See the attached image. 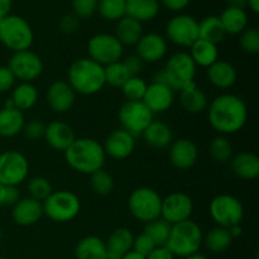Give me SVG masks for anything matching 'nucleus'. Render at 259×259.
I'll return each instance as SVG.
<instances>
[{"mask_svg":"<svg viewBox=\"0 0 259 259\" xmlns=\"http://www.w3.org/2000/svg\"><path fill=\"white\" fill-rule=\"evenodd\" d=\"M161 4L158 0H126L125 15L139 23L151 22L158 15Z\"/></svg>","mask_w":259,"mask_h":259,"instance_id":"bb28decb","label":"nucleus"},{"mask_svg":"<svg viewBox=\"0 0 259 259\" xmlns=\"http://www.w3.org/2000/svg\"><path fill=\"white\" fill-rule=\"evenodd\" d=\"M123 52L124 46L116 39L115 35L109 33H98L88 42L89 58L103 67L120 61Z\"/></svg>","mask_w":259,"mask_h":259,"instance_id":"1a4fd4ad","label":"nucleus"},{"mask_svg":"<svg viewBox=\"0 0 259 259\" xmlns=\"http://www.w3.org/2000/svg\"><path fill=\"white\" fill-rule=\"evenodd\" d=\"M24 114L17 108L0 109V137L12 138L22 133L24 128Z\"/></svg>","mask_w":259,"mask_h":259,"instance_id":"cd10ccee","label":"nucleus"},{"mask_svg":"<svg viewBox=\"0 0 259 259\" xmlns=\"http://www.w3.org/2000/svg\"><path fill=\"white\" fill-rule=\"evenodd\" d=\"M230 168L237 177L252 181L259 176V158L250 152H240L230 159Z\"/></svg>","mask_w":259,"mask_h":259,"instance_id":"b1692460","label":"nucleus"},{"mask_svg":"<svg viewBox=\"0 0 259 259\" xmlns=\"http://www.w3.org/2000/svg\"><path fill=\"white\" fill-rule=\"evenodd\" d=\"M143 101L153 114H161L168 110L175 101V91L166 85L151 82L147 86Z\"/></svg>","mask_w":259,"mask_h":259,"instance_id":"aec40b11","label":"nucleus"},{"mask_svg":"<svg viewBox=\"0 0 259 259\" xmlns=\"http://www.w3.org/2000/svg\"><path fill=\"white\" fill-rule=\"evenodd\" d=\"M174 254L167 249L166 247H156L148 255H147L146 259H175Z\"/></svg>","mask_w":259,"mask_h":259,"instance_id":"5fc2aeb1","label":"nucleus"},{"mask_svg":"<svg viewBox=\"0 0 259 259\" xmlns=\"http://www.w3.org/2000/svg\"><path fill=\"white\" fill-rule=\"evenodd\" d=\"M206 76L212 86L222 90L233 88L238 80V72L234 66L223 60H218L210 67H207Z\"/></svg>","mask_w":259,"mask_h":259,"instance_id":"5701e85b","label":"nucleus"},{"mask_svg":"<svg viewBox=\"0 0 259 259\" xmlns=\"http://www.w3.org/2000/svg\"><path fill=\"white\" fill-rule=\"evenodd\" d=\"M34 34L29 23L19 15L9 14L0 19V42L13 52L32 47Z\"/></svg>","mask_w":259,"mask_h":259,"instance_id":"423d86ee","label":"nucleus"},{"mask_svg":"<svg viewBox=\"0 0 259 259\" xmlns=\"http://www.w3.org/2000/svg\"><path fill=\"white\" fill-rule=\"evenodd\" d=\"M184 259H209L206 257V255L201 254V253H195V254H191L189 255V257L184 258Z\"/></svg>","mask_w":259,"mask_h":259,"instance_id":"680f3d73","label":"nucleus"},{"mask_svg":"<svg viewBox=\"0 0 259 259\" xmlns=\"http://www.w3.org/2000/svg\"><path fill=\"white\" fill-rule=\"evenodd\" d=\"M43 138L46 139V142H47L51 148L56 149V151L65 152L73 143L76 136L72 126L68 125L67 123L52 121L48 125H46Z\"/></svg>","mask_w":259,"mask_h":259,"instance_id":"4be33fe9","label":"nucleus"},{"mask_svg":"<svg viewBox=\"0 0 259 259\" xmlns=\"http://www.w3.org/2000/svg\"><path fill=\"white\" fill-rule=\"evenodd\" d=\"M143 25L133 18L124 17L116 22L115 37L123 46H136L143 35Z\"/></svg>","mask_w":259,"mask_h":259,"instance_id":"c756f323","label":"nucleus"},{"mask_svg":"<svg viewBox=\"0 0 259 259\" xmlns=\"http://www.w3.org/2000/svg\"><path fill=\"white\" fill-rule=\"evenodd\" d=\"M68 166L78 174L91 175L104 167L106 154L103 144L93 138H76L65 151Z\"/></svg>","mask_w":259,"mask_h":259,"instance_id":"f03ea898","label":"nucleus"},{"mask_svg":"<svg viewBox=\"0 0 259 259\" xmlns=\"http://www.w3.org/2000/svg\"><path fill=\"white\" fill-rule=\"evenodd\" d=\"M104 76H105V85L111 86V88H121L124 82L131 77L121 60L105 66Z\"/></svg>","mask_w":259,"mask_h":259,"instance_id":"ea45409f","label":"nucleus"},{"mask_svg":"<svg viewBox=\"0 0 259 259\" xmlns=\"http://www.w3.org/2000/svg\"><path fill=\"white\" fill-rule=\"evenodd\" d=\"M121 62L125 66V68L128 70L129 75L131 76H139V73L143 70V61H142L137 55L128 56V57L124 58Z\"/></svg>","mask_w":259,"mask_h":259,"instance_id":"603ef678","label":"nucleus"},{"mask_svg":"<svg viewBox=\"0 0 259 259\" xmlns=\"http://www.w3.org/2000/svg\"><path fill=\"white\" fill-rule=\"evenodd\" d=\"M247 7H249V9L252 10L254 14L259 13V0H247Z\"/></svg>","mask_w":259,"mask_h":259,"instance_id":"bf43d9fd","label":"nucleus"},{"mask_svg":"<svg viewBox=\"0 0 259 259\" xmlns=\"http://www.w3.org/2000/svg\"><path fill=\"white\" fill-rule=\"evenodd\" d=\"M199 158L197 146L187 138L176 139L169 146V161L179 169H189Z\"/></svg>","mask_w":259,"mask_h":259,"instance_id":"6ab92c4d","label":"nucleus"},{"mask_svg":"<svg viewBox=\"0 0 259 259\" xmlns=\"http://www.w3.org/2000/svg\"><path fill=\"white\" fill-rule=\"evenodd\" d=\"M103 148L106 156L111 158H128L136 148V137L121 128L115 129L105 138Z\"/></svg>","mask_w":259,"mask_h":259,"instance_id":"a211bd4d","label":"nucleus"},{"mask_svg":"<svg viewBox=\"0 0 259 259\" xmlns=\"http://www.w3.org/2000/svg\"><path fill=\"white\" fill-rule=\"evenodd\" d=\"M142 137L149 147L156 149L167 148L174 142V133L171 128L166 123L159 120L152 121L142 133Z\"/></svg>","mask_w":259,"mask_h":259,"instance_id":"393cba45","label":"nucleus"},{"mask_svg":"<svg viewBox=\"0 0 259 259\" xmlns=\"http://www.w3.org/2000/svg\"><path fill=\"white\" fill-rule=\"evenodd\" d=\"M90 186L96 195L106 196V195L111 194L115 184H114L113 176L108 171L101 168L90 175Z\"/></svg>","mask_w":259,"mask_h":259,"instance_id":"a19ab883","label":"nucleus"},{"mask_svg":"<svg viewBox=\"0 0 259 259\" xmlns=\"http://www.w3.org/2000/svg\"><path fill=\"white\" fill-rule=\"evenodd\" d=\"M103 259H121V257H119V255H116V254H114V253H110L106 250L105 255H104Z\"/></svg>","mask_w":259,"mask_h":259,"instance_id":"e2e57ef3","label":"nucleus"},{"mask_svg":"<svg viewBox=\"0 0 259 259\" xmlns=\"http://www.w3.org/2000/svg\"><path fill=\"white\" fill-rule=\"evenodd\" d=\"M67 82L76 94L95 95L105 86L104 67L89 57L78 58L68 68Z\"/></svg>","mask_w":259,"mask_h":259,"instance_id":"7ed1b4c3","label":"nucleus"},{"mask_svg":"<svg viewBox=\"0 0 259 259\" xmlns=\"http://www.w3.org/2000/svg\"><path fill=\"white\" fill-rule=\"evenodd\" d=\"M158 2L171 12H182L190 4V0H158Z\"/></svg>","mask_w":259,"mask_h":259,"instance_id":"864d4df0","label":"nucleus"},{"mask_svg":"<svg viewBox=\"0 0 259 259\" xmlns=\"http://www.w3.org/2000/svg\"><path fill=\"white\" fill-rule=\"evenodd\" d=\"M45 131L46 125L40 120H30L28 123L24 124V128H23V133L30 141H37L45 137Z\"/></svg>","mask_w":259,"mask_h":259,"instance_id":"09e8293b","label":"nucleus"},{"mask_svg":"<svg viewBox=\"0 0 259 259\" xmlns=\"http://www.w3.org/2000/svg\"><path fill=\"white\" fill-rule=\"evenodd\" d=\"M180 103L187 113L200 114L207 109L209 99L195 82L180 90Z\"/></svg>","mask_w":259,"mask_h":259,"instance_id":"a878e982","label":"nucleus"},{"mask_svg":"<svg viewBox=\"0 0 259 259\" xmlns=\"http://www.w3.org/2000/svg\"><path fill=\"white\" fill-rule=\"evenodd\" d=\"M219 19L228 34H240L248 28V14L245 9L227 7L219 15Z\"/></svg>","mask_w":259,"mask_h":259,"instance_id":"7c9ffc66","label":"nucleus"},{"mask_svg":"<svg viewBox=\"0 0 259 259\" xmlns=\"http://www.w3.org/2000/svg\"><path fill=\"white\" fill-rule=\"evenodd\" d=\"M28 192H29V197L43 202L53 192L52 185L46 177H33L28 182Z\"/></svg>","mask_w":259,"mask_h":259,"instance_id":"37998d69","label":"nucleus"},{"mask_svg":"<svg viewBox=\"0 0 259 259\" xmlns=\"http://www.w3.org/2000/svg\"><path fill=\"white\" fill-rule=\"evenodd\" d=\"M15 76L10 71L8 66H0V93H7V91L13 90L15 86Z\"/></svg>","mask_w":259,"mask_h":259,"instance_id":"3c124183","label":"nucleus"},{"mask_svg":"<svg viewBox=\"0 0 259 259\" xmlns=\"http://www.w3.org/2000/svg\"><path fill=\"white\" fill-rule=\"evenodd\" d=\"M227 7L237 8V9H245L247 0H227Z\"/></svg>","mask_w":259,"mask_h":259,"instance_id":"4d7b16f0","label":"nucleus"},{"mask_svg":"<svg viewBox=\"0 0 259 259\" xmlns=\"http://www.w3.org/2000/svg\"><path fill=\"white\" fill-rule=\"evenodd\" d=\"M162 197L151 187H138L131 194L128 209L133 218L142 223H149L161 218Z\"/></svg>","mask_w":259,"mask_h":259,"instance_id":"6e6552de","label":"nucleus"},{"mask_svg":"<svg viewBox=\"0 0 259 259\" xmlns=\"http://www.w3.org/2000/svg\"><path fill=\"white\" fill-rule=\"evenodd\" d=\"M58 28L63 34H73L80 28V19L73 13L65 14L58 22Z\"/></svg>","mask_w":259,"mask_h":259,"instance_id":"8fccbe9b","label":"nucleus"},{"mask_svg":"<svg viewBox=\"0 0 259 259\" xmlns=\"http://www.w3.org/2000/svg\"><path fill=\"white\" fill-rule=\"evenodd\" d=\"M148 83L141 76H131L121 86V93L126 101H142Z\"/></svg>","mask_w":259,"mask_h":259,"instance_id":"79ce46f5","label":"nucleus"},{"mask_svg":"<svg viewBox=\"0 0 259 259\" xmlns=\"http://www.w3.org/2000/svg\"><path fill=\"white\" fill-rule=\"evenodd\" d=\"M171 227L172 225L168 224L166 220L158 218V219L146 223L144 234L151 238L156 247H164L171 233Z\"/></svg>","mask_w":259,"mask_h":259,"instance_id":"e433bc0d","label":"nucleus"},{"mask_svg":"<svg viewBox=\"0 0 259 259\" xmlns=\"http://www.w3.org/2000/svg\"><path fill=\"white\" fill-rule=\"evenodd\" d=\"M99 0H72V13L78 19H90L98 12Z\"/></svg>","mask_w":259,"mask_h":259,"instance_id":"a18cd8bd","label":"nucleus"},{"mask_svg":"<svg viewBox=\"0 0 259 259\" xmlns=\"http://www.w3.org/2000/svg\"><path fill=\"white\" fill-rule=\"evenodd\" d=\"M202 238L204 234L199 224L189 219L172 225L168 240L164 247L175 257L186 258L195 253H199V249L202 245Z\"/></svg>","mask_w":259,"mask_h":259,"instance_id":"39448f33","label":"nucleus"},{"mask_svg":"<svg viewBox=\"0 0 259 259\" xmlns=\"http://www.w3.org/2000/svg\"><path fill=\"white\" fill-rule=\"evenodd\" d=\"M13 7V0H0V19L10 14Z\"/></svg>","mask_w":259,"mask_h":259,"instance_id":"6e6d98bb","label":"nucleus"},{"mask_svg":"<svg viewBox=\"0 0 259 259\" xmlns=\"http://www.w3.org/2000/svg\"><path fill=\"white\" fill-rule=\"evenodd\" d=\"M133 240L134 235L128 228H118L109 235L108 240L105 242L106 250L119 255V257H123L124 254L132 250Z\"/></svg>","mask_w":259,"mask_h":259,"instance_id":"473e14b6","label":"nucleus"},{"mask_svg":"<svg viewBox=\"0 0 259 259\" xmlns=\"http://www.w3.org/2000/svg\"><path fill=\"white\" fill-rule=\"evenodd\" d=\"M233 238L230 235L229 229L223 227H215L204 235L202 244L212 253H223L232 245Z\"/></svg>","mask_w":259,"mask_h":259,"instance_id":"c9c22d12","label":"nucleus"},{"mask_svg":"<svg viewBox=\"0 0 259 259\" xmlns=\"http://www.w3.org/2000/svg\"><path fill=\"white\" fill-rule=\"evenodd\" d=\"M239 45L248 55H257L259 52V32L255 28H247L240 33Z\"/></svg>","mask_w":259,"mask_h":259,"instance_id":"c03bdc74","label":"nucleus"},{"mask_svg":"<svg viewBox=\"0 0 259 259\" xmlns=\"http://www.w3.org/2000/svg\"><path fill=\"white\" fill-rule=\"evenodd\" d=\"M43 215L55 223H68L75 219L81 210V201L76 194L67 190L53 191L42 202Z\"/></svg>","mask_w":259,"mask_h":259,"instance_id":"0eeeda50","label":"nucleus"},{"mask_svg":"<svg viewBox=\"0 0 259 259\" xmlns=\"http://www.w3.org/2000/svg\"><path fill=\"white\" fill-rule=\"evenodd\" d=\"M126 0H99L98 12L103 19L118 22L125 17Z\"/></svg>","mask_w":259,"mask_h":259,"instance_id":"4c0bfd02","label":"nucleus"},{"mask_svg":"<svg viewBox=\"0 0 259 259\" xmlns=\"http://www.w3.org/2000/svg\"><path fill=\"white\" fill-rule=\"evenodd\" d=\"M190 57L194 63L200 67H210L214 62L219 60V50L218 46L204 39H196L190 47Z\"/></svg>","mask_w":259,"mask_h":259,"instance_id":"c85d7f7f","label":"nucleus"},{"mask_svg":"<svg viewBox=\"0 0 259 259\" xmlns=\"http://www.w3.org/2000/svg\"><path fill=\"white\" fill-rule=\"evenodd\" d=\"M29 162L18 151H5L0 154V184L18 187L27 180Z\"/></svg>","mask_w":259,"mask_h":259,"instance_id":"f8f14e48","label":"nucleus"},{"mask_svg":"<svg viewBox=\"0 0 259 259\" xmlns=\"http://www.w3.org/2000/svg\"><path fill=\"white\" fill-rule=\"evenodd\" d=\"M14 106L23 111L32 109L38 101V90L33 83L20 82L19 85L14 86L12 91V98Z\"/></svg>","mask_w":259,"mask_h":259,"instance_id":"72a5a7b5","label":"nucleus"},{"mask_svg":"<svg viewBox=\"0 0 259 259\" xmlns=\"http://www.w3.org/2000/svg\"><path fill=\"white\" fill-rule=\"evenodd\" d=\"M20 192L18 187L15 186H5V185L0 184V206H5V205H15L19 200Z\"/></svg>","mask_w":259,"mask_h":259,"instance_id":"de8ad7c7","label":"nucleus"},{"mask_svg":"<svg viewBox=\"0 0 259 259\" xmlns=\"http://www.w3.org/2000/svg\"><path fill=\"white\" fill-rule=\"evenodd\" d=\"M194 211L192 199L185 192H172L162 199L161 218L174 225L191 218Z\"/></svg>","mask_w":259,"mask_h":259,"instance_id":"2eb2a0df","label":"nucleus"},{"mask_svg":"<svg viewBox=\"0 0 259 259\" xmlns=\"http://www.w3.org/2000/svg\"><path fill=\"white\" fill-rule=\"evenodd\" d=\"M8 67L20 82H29L37 80L43 72V62L39 56L33 51H20L10 57Z\"/></svg>","mask_w":259,"mask_h":259,"instance_id":"4468645a","label":"nucleus"},{"mask_svg":"<svg viewBox=\"0 0 259 259\" xmlns=\"http://www.w3.org/2000/svg\"><path fill=\"white\" fill-rule=\"evenodd\" d=\"M136 55L143 63H156L167 55V40L158 33H147L142 35L136 45Z\"/></svg>","mask_w":259,"mask_h":259,"instance_id":"dca6fc26","label":"nucleus"},{"mask_svg":"<svg viewBox=\"0 0 259 259\" xmlns=\"http://www.w3.org/2000/svg\"><path fill=\"white\" fill-rule=\"evenodd\" d=\"M196 67L189 52L174 53L167 60L166 66L154 73L152 82L162 83L174 91H180L195 83Z\"/></svg>","mask_w":259,"mask_h":259,"instance_id":"20e7f679","label":"nucleus"},{"mask_svg":"<svg viewBox=\"0 0 259 259\" xmlns=\"http://www.w3.org/2000/svg\"><path fill=\"white\" fill-rule=\"evenodd\" d=\"M2 238H3V230L2 228H0V240H2Z\"/></svg>","mask_w":259,"mask_h":259,"instance_id":"0e129e2a","label":"nucleus"},{"mask_svg":"<svg viewBox=\"0 0 259 259\" xmlns=\"http://www.w3.org/2000/svg\"><path fill=\"white\" fill-rule=\"evenodd\" d=\"M76 93L67 81L57 80L47 90V104L51 110L57 114H65L73 108Z\"/></svg>","mask_w":259,"mask_h":259,"instance_id":"f3484780","label":"nucleus"},{"mask_svg":"<svg viewBox=\"0 0 259 259\" xmlns=\"http://www.w3.org/2000/svg\"><path fill=\"white\" fill-rule=\"evenodd\" d=\"M154 248H156L154 243L152 242L151 238H149L148 235L144 234V233H142V234L134 237L132 250L136 253H138V254L142 255V257L146 258L147 255H148L149 253L154 249Z\"/></svg>","mask_w":259,"mask_h":259,"instance_id":"49530a36","label":"nucleus"},{"mask_svg":"<svg viewBox=\"0 0 259 259\" xmlns=\"http://www.w3.org/2000/svg\"><path fill=\"white\" fill-rule=\"evenodd\" d=\"M210 157L218 163H228L233 157V146L225 136H218L209 144Z\"/></svg>","mask_w":259,"mask_h":259,"instance_id":"58836bf2","label":"nucleus"},{"mask_svg":"<svg viewBox=\"0 0 259 259\" xmlns=\"http://www.w3.org/2000/svg\"><path fill=\"white\" fill-rule=\"evenodd\" d=\"M229 233H230V235H232L233 239H235V238H239L240 235H242L243 229H242V227H240V224L233 225V227L229 228Z\"/></svg>","mask_w":259,"mask_h":259,"instance_id":"13d9d810","label":"nucleus"},{"mask_svg":"<svg viewBox=\"0 0 259 259\" xmlns=\"http://www.w3.org/2000/svg\"><path fill=\"white\" fill-rule=\"evenodd\" d=\"M154 114L149 110L143 101H125L118 113L121 129L132 136H142L147 126L154 120Z\"/></svg>","mask_w":259,"mask_h":259,"instance_id":"9b49d317","label":"nucleus"},{"mask_svg":"<svg viewBox=\"0 0 259 259\" xmlns=\"http://www.w3.org/2000/svg\"><path fill=\"white\" fill-rule=\"evenodd\" d=\"M0 259H7V258H4V257H0Z\"/></svg>","mask_w":259,"mask_h":259,"instance_id":"69168bd1","label":"nucleus"},{"mask_svg":"<svg viewBox=\"0 0 259 259\" xmlns=\"http://www.w3.org/2000/svg\"><path fill=\"white\" fill-rule=\"evenodd\" d=\"M105 253V242L96 235L83 237L75 247L76 259H103Z\"/></svg>","mask_w":259,"mask_h":259,"instance_id":"2f4dec72","label":"nucleus"},{"mask_svg":"<svg viewBox=\"0 0 259 259\" xmlns=\"http://www.w3.org/2000/svg\"><path fill=\"white\" fill-rule=\"evenodd\" d=\"M166 37L180 47H191L199 39V22L189 14H177L166 25Z\"/></svg>","mask_w":259,"mask_h":259,"instance_id":"ddd939ff","label":"nucleus"},{"mask_svg":"<svg viewBox=\"0 0 259 259\" xmlns=\"http://www.w3.org/2000/svg\"><path fill=\"white\" fill-rule=\"evenodd\" d=\"M227 37L224 27L217 15H209L199 22V38L214 45H219Z\"/></svg>","mask_w":259,"mask_h":259,"instance_id":"f704fd0d","label":"nucleus"},{"mask_svg":"<svg viewBox=\"0 0 259 259\" xmlns=\"http://www.w3.org/2000/svg\"><path fill=\"white\" fill-rule=\"evenodd\" d=\"M42 217V202L32 197H23L17 204L13 205L12 218L15 224L20 227H30V225L37 224Z\"/></svg>","mask_w":259,"mask_h":259,"instance_id":"412c9836","label":"nucleus"},{"mask_svg":"<svg viewBox=\"0 0 259 259\" xmlns=\"http://www.w3.org/2000/svg\"><path fill=\"white\" fill-rule=\"evenodd\" d=\"M209 212L211 219L218 227L229 229L233 225L242 223L244 218V207L237 197L232 195H218L209 205Z\"/></svg>","mask_w":259,"mask_h":259,"instance_id":"9d476101","label":"nucleus"},{"mask_svg":"<svg viewBox=\"0 0 259 259\" xmlns=\"http://www.w3.org/2000/svg\"><path fill=\"white\" fill-rule=\"evenodd\" d=\"M206 110L210 125L220 136L238 133L247 123V105L243 99L234 94L217 96Z\"/></svg>","mask_w":259,"mask_h":259,"instance_id":"f257e3e1","label":"nucleus"},{"mask_svg":"<svg viewBox=\"0 0 259 259\" xmlns=\"http://www.w3.org/2000/svg\"><path fill=\"white\" fill-rule=\"evenodd\" d=\"M121 259H146L144 257H142V255H139L138 253L133 252V250H131L129 253H126V254H124Z\"/></svg>","mask_w":259,"mask_h":259,"instance_id":"052dcab7","label":"nucleus"}]
</instances>
